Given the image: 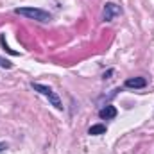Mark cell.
Segmentation results:
<instances>
[{"label": "cell", "instance_id": "obj_1", "mask_svg": "<svg viewBox=\"0 0 154 154\" xmlns=\"http://www.w3.org/2000/svg\"><path fill=\"white\" fill-rule=\"evenodd\" d=\"M14 13H16V14H22V16H25V18H29V20L43 22V23H47V22L52 20V16H50L47 11L38 9V7H18V9H14Z\"/></svg>", "mask_w": 154, "mask_h": 154}, {"label": "cell", "instance_id": "obj_2", "mask_svg": "<svg viewBox=\"0 0 154 154\" xmlns=\"http://www.w3.org/2000/svg\"><path fill=\"white\" fill-rule=\"evenodd\" d=\"M31 88L34 90V91H38L41 95H45L48 100H50V104L56 108V109H63V104H61V100H59V97L52 91V88H48V86H45V84H39V82H31Z\"/></svg>", "mask_w": 154, "mask_h": 154}, {"label": "cell", "instance_id": "obj_3", "mask_svg": "<svg viewBox=\"0 0 154 154\" xmlns=\"http://www.w3.org/2000/svg\"><path fill=\"white\" fill-rule=\"evenodd\" d=\"M122 13V9L118 7V5H115V4H106V7H104V13H102V20L104 22H111L115 16H118Z\"/></svg>", "mask_w": 154, "mask_h": 154}, {"label": "cell", "instance_id": "obj_4", "mask_svg": "<svg viewBox=\"0 0 154 154\" xmlns=\"http://www.w3.org/2000/svg\"><path fill=\"white\" fill-rule=\"evenodd\" d=\"M147 86V81L143 79V77H131V79H127L125 81V88H145Z\"/></svg>", "mask_w": 154, "mask_h": 154}, {"label": "cell", "instance_id": "obj_5", "mask_svg": "<svg viewBox=\"0 0 154 154\" xmlns=\"http://www.w3.org/2000/svg\"><path fill=\"white\" fill-rule=\"evenodd\" d=\"M99 116H100L102 120H111V118L116 116V108L115 106H106V108H102V109L99 111Z\"/></svg>", "mask_w": 154, "mask_h": 154}, {"label": "cell", "instance_id": "obj_6", "mask_svg": "<svg viewBox=\"0 0 154 154\" xmlns=\"http://www.w3.org/2000/svg\"><path fill=\"white\" fill-rule=\"evenodd\" d=\"M104 133H106V125H102V124L91 125V127L88 129V134H93V136H97V134H104Z\"/></svg>", "mask_w": 154, "mask_h": 154}, {"label": "cell", "instance_id": "obj_7", "mask_svg": "<svg viewBox=\"0 0 154 154\" xmlns=\"http://www.w3.org/2000/svg\"><path fill=\"white\" fill-rule=\"evenodd\" d=\"M0 43H2V47H4V48H5V50H7V52L11 54V56H18V52H16V50H13V48H9V47H7V43H5V38H4V34L0 36Z\"/></svg>", "mask_w": 154, "mask_h": 154}, {"label": "cell", "instance_id": "obj_8", "mask_svg": "<svg viewBox=\"0 0 154 154\" xmlns=\"http://www.w3.org/2000/svg\"><path fill=\"white\" fill-rule=\"evenodd\" d=\"M0 66H2V68H7V70H9V68H13V63H9L7 59L0 57Z\"/></svg>", "mask_w": 154, "mask_h": 154}, {"label": "cell", "instance_id": "obj_9", "mask_svg": "<svg viewBox=\"0 0 154 154\" xmlns=\"http://www.w3.org/2000/svg\"><path fill=\"white\" fill-rule=\"evenodd\" d=\"M4 149H5V143H0V152H2Z\"/></svg>", "mask_w": 154, "mask_h": 154}]
</instances>
